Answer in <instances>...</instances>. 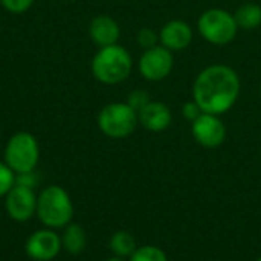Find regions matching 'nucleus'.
<instances>
[{
    "label": "nucleus",
    "mask_w": 261,
    "mask_h": 261,
    "mask_svg": "<svg viewBox=\"0 0 261 261\" xmlns=\"http://www.w3.org/2000/svg\"><path fill=\"white\" fill-rule=\"evenodd\" d=\"M240 95L239 73L225 64L205 67L194 80L193 98L203 113L223 115L234 107Z\"/></svg>",
    "instance_id": "nucleus-1"
},
{
    "label": "nucleus",
    "mask_w": 261,
    "mask_h": 261,
    "mask_svg": "<svg viewBox=\"0 0 261 261\" xmlns=\"http://www.w3.org/2000/svg\"><path fill=\"white\" fill-rule=\"evenodd\" d=\"M133 67V60L130 52L119 46L112 44L99 47L92 60V73L102 84H119L125 81Z\"/></svg>",
    "instance_id": "nucleus-2"
},
{
    "label": "nucleus",
    "mask_w": 261,
    "mask_h": 261,
    "mask_svg": "<svg viewBox=\"0 0 261 261\" xmlns=\"http://www.w3.org/2000/svg\"><path fill=\"white\" fill-rule=\"evenodd\" d=\"M37 216L47 228H66L73 217V205L67 191L58 185L44 188L37 197Z\"/></svg>",
    "instance_id": "nucleus-3"
},
{
    "label": "nucleus",
    "mask_w": 261,
    "mask_h": 261,
    "mask_svg": "<svg viewBox=\"0 0 261 261\" xmlns=\"http://www.w3.org/2000/svg\"><path fill=\"white\" fill-rule=\"evenodd\" d=\"M197 29L203 40L211 44L223 46L231 43L239 31L234 14L222 8L206 9L197 21Z\"/></svg>",
    "instance_id": "nucleus-4"
},
{
    "label": "nucleus",
    "mask_w": 261,
    "mask_h": 261,
    "mask_svg": "<svg viewBox=\"0 0 261 261\" xmlns=\"http://www.w3.org/2000/svg\"><path fill=\"white\" fill-rule=\"evenodd\" d=\"M40 148L34 135L18 132L12 135L5 147V164L18 174L32 173L38 164Z\"/></svg>",
    "instance_id": "nucleus-5"
},
{
    "label": "nucleus",
    "mask_w": 261,
    "mask_h": 261,
    "mask_svg": "<svg viewBox=\"0 0 261 261\" xmlns=\"http://www.w3.org/2000/svg\"><path fill=\"white\" fill-rule=\"evenodd\" d=\"M139 122L138 113L127 102H112L98 113L99 130L113 139L130 136Z\"/></svg>",
    "instance_id": "nucleus-6"
},
{
    "label": "nucleus",
    "mask_w": 261,
    "mask_h": 261,
    "mask_svg": "<svg viewBox=\"0 0 261 261\" xmlns=\"http://www.w3.org/2000/svg\"><path fill=\"white\" fill-rule=\"evenodd\" d=\"M174 67L173 52L162 44L145 49L139 58V72L148 81H162Z\"/></svg>",
    "instance_id": "nucleus-7"
},
{
    "label": "nucleus",
    "mask_w": 261,
    "mask_h": 261,
    "mask_svg": "<svg viewBox=\"0 0 261 261\" xmlns=\"http://www.w3.org/2000/svg\"><path fill=\"white\" fill-rule=\"evenodd\" d=\"M191 132L197 144L205 148H217L226 139V127L217 115L202 113L191 122Z\"/></svg>",
    "instance_id": "nucleus-8"
},
{
    "label": "nucleus",
    "mask_w": 261,
    "mask_h": 261,
    "mask_svg": "<svg viewBox=\"0 0 261 261\" xmlns=\"http://www.w3.org/2000/svg\"><path fill=\"white\" fill-rule=\"evenodd\" d=\"M5 208L15 222H26L37 213V197L31 187L15 184L5 199Z\"/></svg>",
    "instance_id": "nucleus-9"
},
{
    "label": "nucleus",
    "mask_w": 261,
    "mask_h": 261,
    "mask_svg": "<svg viewBox=\"0 0 261 261\" xmlns=\"http://www.w3.org/2000/svg\"><path fill=\"white\" fill-rule=\"evenodd\" d=\"M61 248V239L52 229L35 231L26 242V254L35 261L54 260Z\"/></svg>",
    "instance_id": "nucleus-10"
},
{
    "label": "nucleus",
    "mask_w": 261,
    "mask_h": 261,
    "mask_svg": "<svg viewBox=\"0 0 261 261\" xmlns=\"http://www.w3.org/2000/svg\"><path fill=\"white\" fill-rule=\"evenodd\" d=\"M159 41L171 52L184 50L193 41V29L184 20H170L162 26L159 32Z\"/></svg>",
    "instance_id": "nucleus-11"
},
{
    "label": "nucleus",
    "mask_w": 261,
    "mask_h": 261,
    "mask_svg": "<svg viewBox=\"0 0 261 261\" xmlns=\"http://www.w3.org/2000/svg\"><path fill=\"white\" fill-rule=\"evenodd\" d=\"M139 122L144 128L148 132H164L170 127L173 115L167 104L161 101H150L139 113H138Z\"/></svg>",
    "instance_id": "nucleus-12"
},
{
    "label": "nucleus",
    "mask_w": 261,
    "mask_h": 261,
    "mask_svg": "<svg viewBox=\"0 0 261 261\" xmlns=\"http://www.w3.org/2000/svg\"><path fill=\"white\" fill-rule=\"evenodd\" d=\"M89 35L96 46L106 47V46L118 44L121 29L115 18L109 15H98L89 24Z\"/></svg>",
    "instance_id": "nucleus-13"
},
{
    "label": "nucleus",
    "mask_w": 261,
    "mask_h": 261,
    "mask_svg": "<svg viewBox=\"0 0 261 261\" xmlns=\"http://www.w3.org/2000/svg\"><path fill=\"white\" fill-rule=\"evenodd\" d=\"M86 231L78 223H69L61 237V246L72 255L81 254L86 248Z\"/></svg>",
    "instance_id": "nucleus-14"
},
{
    "label": "nucleus",
    "mask_w": 261,
    "mask_h": 261,
    "mask_svg": "<svg viewBox=\"0 0 261 261\" xmlns=\"http://www.w3.org/2000/svg\"><path fill=\"white\" fill-rule=\"evenodd\" d=\"M239 29H257L261 24V6L257 3H245L234 12Z\"/></svg>",
    "instance_id": "nucleus-15"
},
{
    "label": "nucleus",
    "mask_w": 261,
    "mask_h": 261,
    "mask_svg": "<svg viewBox=\"0 0 261 261\" xmlns=\"http://www.w3.org/2000/svg\"><path fill=\"white\" fill-rule=\"evenodd\" d=\"M109 246H110V251L113 252V255L119 257V258H127V257L130 258L133 255V252L138 249L135 237L127 231L115 232L110 237Z\"/></svg>",
    "instance_id": "nucleus-16"
},
{
    "label": "nucleus",
    "mask_w": 261,
    "mask_h": 261,
    "mask_svg": "<svg viewBox=\"0 0 261 261\" xmlns=\"http://www.w3.org/2000/svg\"><path fill=\"white\" fill-rule=\"evenodd\" d=\"M130 261H168V257L161 248L147 245L138 248L130 257Z\"/></svg>",
    "instance_id": "nucleus-17"
},
{
    "label": "nucleus",
    "mask_w": 261,
    "mask_h": 261,
    "mask_svg": "<svg viewBox=\"0 0 261 261\" xmlns=\"http://www.w3.org/2000/svg\"><path fill=\"white\" fill-rule=\"evenodd\" d=\"M14 185H15L14 171L5 162H0V197L6 196Z\"/></svg>",
    "instance_id": "nucleus-18"
},
{
    "label": "nucleus",
    "mask_w": 261,
    "mask_h": 261,
    "mask_svg": "<svg viewBox=\"0 0 261 261\" xmlns=\"http://www.w3.org/2000/svg\"><path fill=\"white\" fill-rule=\"evenodd\" d=\"M136 40H138V44L141 47H144V50H145V49H150L158 44L159 34H156L151 28H142V29H139Z\"/></svg>",
    "instance_id": "nucleus-19"
},
{
    "label": "nucleus",
    "mask_w": 261,
    "mask_h": 261,
    "mask_svg": "<svg viewBox=\"0 0 261 261\" xmlns=\"http://www.w3.org/2000/svg\"><path fill=\"white\" fill-rule=\"evenodd\" d=\"M150 101H151V99H150V95H148L145 90H133V92L128 95L127 104H128L136 113H139Z\"/></svg>",
    "instance_id": "nucleus-20"
},
{
    "label": "nucleus",
    "mask_w": 261,
    "mask_h": 261,
    "mask_svg": "<svg viewBox=\"0 0 261 261\" xmlns=\"http://www.w3.org/2000/svg\"><path fill=\"white\" fill-rule=\"evenodd\" d=\"M0 3L11 14H23L32 6L34 0H0Z\"/></svg>",
    "instance_id": "nucleus-21"
},
{
    "label": "nucleus",
    "mask_w": 261,
    "mask_h": 261,
    "mask_svg": "<svg viewBox=\"0 0 261 261\" xmlns=\"http://www.w3.org/2000/svg\"><path fill=\"white\" fill-rule=\"evenodd\" d=\"M202 113H203L202 109L199 107V104H197L194 99L190 101V102H185L184 107H182V115H184V118L188 119V121H191V122L196 121Z\"/></svg>",
    "instance_id": "nucleus-22"
},
{
    "label": "nucleus",
    "mask_w": 261,
    "mask_h": 261,
    "mask_svg": "<svg viewBox=\"0 0 261 261\" xmlns=\"http://www.w3.org/2000/svg\"><path fill=\"white\" fill-rule=\"evenodd\" d=\"M104 261H125L124 258H119V257H112V258H107V260Z\"/></svg>",
    "instance_id": "nucleus-23"
},
{
    "label": "nucleus",
    "mask_w": 261,
    "mask_h": 261,
    "mask_svg": "<svg viewBox=\"0 0 261 261\" xmlns=\"http://www.w3.org/2000/svg\"><path fill=\"white\" fill-rule=\"evenodd\" d=\"M257 261H261V257H260V258H257Z\"/></svg>",
    "instance_id": "nucleus-24"
},
{
    "label": "nucleus",
    "mask_w": 261,
    "mask_h": 261,
    "mask_svg": "<svg viewBox=\"0 0 261 261\" xmlns=\"http://www.w3.org/2000/svg\"><path fill=\"white\" fill-rule=\"evenodd\" d=\"M260 95H261V84H260Z\"/></svg>",
    "instance_id": "nucleus-25"
}]
</instances>
